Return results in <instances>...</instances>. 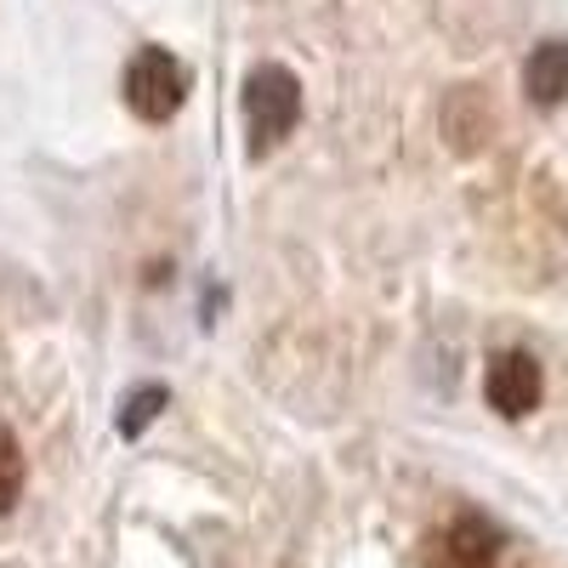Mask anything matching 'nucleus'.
<instances>
[{
  "label": "nucleus",
  "instance_id": "1",
  "mask_svg": "<svg viewBox=\"0 0 568 568\" xmlns=\"http://www.w3.org/2000/svg\"><path fill=\"white\" fill-rule=\"evenodd\" d=\"M240 114H245V136H251V154H273L284 136L296 131L302 120V80L284 69V63H256L240 85Z\"/></svg>",
  "mask_w": 568,
  "mask_h": 568
},
{
  "label": "nucleus",
  "instance_id": "2",
  "mask_svg": "<svg viewBox=\"0 0 568 568\" xmlns=\"http://www.w3.org/2000/svg\"><path fill=\"white\" fill-rule=\"evenodd\" d=\"M125 109L149 125H165L182 114L187 91H194V69H187L171 45H142V52L125 63Z\"/></svg>",
  "mask_w": 568,
  "mask_h": 568
},
{
  "label": "nucleus",
  "instance_id": "3",
  "mask_svg": "<svg viewBox=\"0 0 568 568\" xmlns=\"http://www.w3.org/2000/svg\"><path fill=\"white\" fill-rule=\"evenodd\" d=\"M484 398H489V409H495V415H506V420L535 415V409H540V398H546V369H540V358H535V353H524V347L495 353V358H489V369H484Z\"/></svg>",
  "mask_w": 568,
  "mask_h": 568
},
{
  "label": "nucleus",
  "instance_id": "4",
  "mask_svg": "<svg viewBox=\"0 0 568 568\" xmlns=\"http://www.w3.org/2000/svg\"><path fill=\"white\" fill-rule=\"evenodd\" d=\"M506 535L489 524L484 511H460L455 524L426 546V568H495Z\"/></svg>",
  "mask_w": 568,
  "mask_h": 568
},
{
  "label": "nucleus",
  "instance_id": "5",
  "mask_svg": "<svg viewBox=\"0 0 568 568\" xmlns=\"http://www.w3.org/2000/svg\"><path fill=\"white\" fill-rule=\"evenodd\" d=\"M444 136H449V149H460V154L489 149V136H495V103L484 98V85H455L449 91V103H444Z\"/></svg>",
  "mask_w": 568,
  "mask_h": 568
},
{
  "label": "nucleus",
  "instance_id": "6",
  "mask_svg": "<svg viewBox=\"0 0 568 568\" xmlns=\"http://www.w3.org/2000/svg\"><path fill=\"white\" fill-rule=\"evenodd\" d=\"M524 91L535 109H557L568 98V40H540L524 63Z\"/></svg>",
  "mask_w": 568,
  "mask_h": 568
},
{
  "label": "nucleus",
  "instance_id": "7",
  "mask_svg": "<svg viewBox=\"0 0 568 568\" xmlns=\"http://www.w3.org/2000/svg\"><path fill=\"white\" fill-rule=\"evenodd\" d=\"M165 404H171V387H165V382H142V387H131L125 404H120V438H142V426H149Z\"/></svg>",
  "mask_w": 568,
  "mask_h": 568
},
{
  "label": "nucleus",
  "instance_id": "8",
  "mask_svg": "<svg viewBox=\"0 0 568 568\" xmlns=\"http://www.w3.org/2000/svg\"><path fill=\"white\" fill-rule=\"evenodd\" d=\"M23 478H29V466H23V444L7 420H0V517H7L18 500H23Z\"/></svg>",
  "mask_w": 568,
  "mask_h": 568
}]
</instances>
